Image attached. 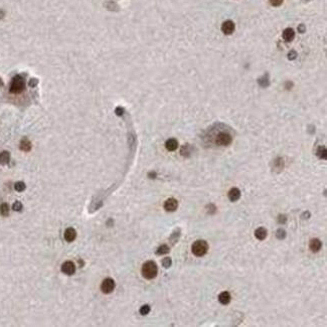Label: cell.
<instances>
[{"instance_id":"24","label":"cell","mask_w":327,"mask_h":327,"mask_svg":"<svg viewBox=\"0 0 327 327\" xmlns=\"http://www.w3.org/2000/svg\"><path fill=\"white\" fill-rule=\"evenodd\" d=\"M12 208H13V211H20L22 209L21 202H20V201H15L14 204H13V205H12Z\"/></svg>"},{"instance_id":"14","label":"cell","mask_w":327,"mask_h":327,"mask_svg":"<svg viewBox=\"0 0 327 327\" xmlns=\"http://www.w3.org/2000/svg\"><path fill=\"white\" fill-rule=\"evenodd\" d=\"M295 37V32L292 28H286L283 32V39L286 41H292Z\"/></svg>"},{"instance_id":"8","label":"cell","mask_w":327,"mask_h":327,"mask_svg":"<svg viewBox=\"0 0 327 327\" xmlns=\"http://www.w3.org/2000/svg\"><path fill=\"white\" fill-rule=\"evenodd\" d=\"M235 30V23L232 20H226L222 24V31L225 34H232Z\"/></svg>"},{"instance_id":"27","label":"cell","mask_w":327,"mask_h":327,"mask_svg":"<svg viewBox=\"0 0 327 327\" xmlns=\"http://www.w3.org/2000/svg\"><path fill=\"white\" fill-rule=\"evenodd\" d=\"M286 221H287V218H286V215H279V222H280V223H285V222H286Z\"/></svg>"},{"instance_id":"21","label":"cell","mask_w":327,"mask_h":327,"mask_svg":"<svg viewBox=\"0 0 327 327\" xmlns=\"http://www.w3.org/2000/svg\"><path fill=\"white\" fill-rule=\"evenodd\" d=\"M25 187H26V186H25V183H24V182H22V181H18V182H16V183L14 184L15 190L18 191V192L23 191V190L25 189Z\"/></svg>"},{"instance_id":"1","label":"cell","mask_w":327,"mask_h":327,"mask_svg":"<svg viewBox=\"0 0 327 327\" xmlns=\"http://www.w3.org/2000/svg\"><path fill=\"white\" fill-rule=\"evenodd\" d=\"M142 275L145 279H148V280H151V279L155 278L157 276L158 273V268L155 262L153 261H147L146 263H144V265L142 266Z\"/></svg>"},{"instance_id":"9","label":"cell","mask_w":327,"mask_h":327,"mask_svg":"<svg viewBox=\"0 0 327 327\" xmlns=\"http://www.w3.org/2000/svg\"><path fill=\"white\" fill-rule=\"evenodd\" d=\"M75 237H77V232H75V229L68 228V229L65 230V232H64V240L67 241V242H73V241H75Z\"/></svg>"},{"instance_id":"30","label":"cell","mask_w":327,"mask_h":327,"mask_svg":"<svg viewBox=\"0 0 327 327\" xmlns=\"http://www.w3.org/2000/svg\"><path fill=\"white\" fill-rule=\"evenodd\" d=\"M5 16V12L4 11H3V10H1V9H0V20H1L2 18H3V17H4Z\"/></svg>"},{"instance_id":"19","label":"cell","mask_w":327,"mask_h":327,"mask_svg":"<svg viewBox=\"0 0 327 327\" xmlns=\"http://www.w3.org/2000/svg\"><path fill=\"white\" fill-rule=\"evenodd\" d=\"M0 213L3 216H7L9 215V205L7 204H2L0 205Z\"/></svg>"},{"instance_id":"17","label":"cell","mask_w":327,"mask_h":327,"mask_svg":"<svg viewBox=\"0 0 327 327\" xmlns=\"http://www.w3.org/2000/svg\"><path fill=\"white\" fill-rule=\"evenodd\" d=\"M20 149H21L22 151H25V152H27V151H29L30 149H31V143L29 142L27 139H22L21 142H20Z\"/></svg>"},{"instance_id":"15","label":"cell","mask_w":327,"mask_h":327,"mask_svg":"<svg viewBox=\"0 0 327 327\" xmlns=\"http://www.w3.org/2000/svg\"><path fill=\"white\" fill-rule=\"evenodd\" d=\"M267 235H268V232L265 228H259L258 230H256V232H255V236H256L257 239L260 241H263L266 239Z\"/></svg>"},{"instance_id":"29","label":"cell","mask_w":327,"mask_h":327,"mask_svg":"<svg viewBox=\"0 0 327 327\" xmlns=\"http://www.w3.org/2000/svg\"><path fill=\"white\" fill-rule=\"evenodd\" d=\"M123 113H124V110H123L122 108H117V109H116V114L118 115V116L123 115Z\"/></svg>"},{"instance_id":"4","label":"cell","mask_w":327,"mask_h":327,"mask_svg":"<svg viewBox=\"0 0 327 327\" xmlns=\"http://www.w3.org/2000/svg\"><path fill=\"white\" fill-rule=\"evenodd\" d=\"M232 136L230 135L229 133L226 132H221L219 134L218 136H216V139H215V142L218 145H221V146H228L230 145V143H232Z\"/></svg>"},{"instance_id":"2","label":"cell","mask_w":327,"mask_h":327,"mask_svg":"<svg viewBox=\"0 0 327 327\" xmlns=\"http://www.w3.org/2000/svg\"><path fill=\"white\" fill-rule=\"evenodd\" d=\"M24 88H25L24 79L20 77V75H15L12 79L11 84H10L9 91L10 93H13V94H19V93H21L24 90Z\"/></svg>"},{"instance_id":"20","label":"cell","mask_w":327,"mask_h":327,"mask_svg":"<svg viewBox=\"0 0 327 327\" xmlns=\"http://www.w3.org/2000/svg\"><path fill=\"white\" fill-rule=\"evenodd\" d=\"M168 252H169V248H168V246L162 245V246H160V247L157 249L156 254H157V255H164V254H167Z\"/></svg>"},{"instance_id":"32","label":"cell","mask_w":327,"mask_h":327,"mask_svg":"<svg viewBox=\"0 0 327 327\" xmlns=\"http://www.w3.org/2000/svg\"><path fill=\"white\" fill-rule=\"evenodd\" d=\"M300 28H301V29H300V31H301V32L304 31V29H303V25H300Z\"/></svg>"},{"instance_id":"5","label":"cell","mask_w":327,"mask_h":327,"mask_svg":"<svg viewBox=\"0 0 327 327\" xmlns=\"http://www.w3.org/2000/svg\"><path fill=\"white\" fill-rule=\"evenodd\" d=\"M115 289V281L112 278H106L101 285V290L103 293L110 294L114 291Z\"/></svg>"},{"instance_id":"16","label":"cell","mask_w":327,"mask_h":327,"mask_svg":"<svg viewBox=\"0 0 327 327\" xmlns=\"http://www.w3.org/2000/svg\"><path fill=\"white\" fill-rule=\"evenodd\" d=\"M10 160V154L7 151H3V152L0 153V164L5 165L9 162Z\"/></svg>"},{"instance_id":"31","label":"cell","mask_w":327,"mask_h":327,"mask_svg":"<svg viewBox=\"0 0 327 327\" xmlns=\"http://www.w3.org/2000/svg\"><path fill=\"white\" fill-rule=\"evenodd\" d=\"M3 86V81L1 80V78H0V87H2Z\"/></svg>"},{"instance_id":"18","label":"cell","mask_w":327,"mask_h":327,"mask_svg":"<svg viewBox=\"0 0 327 327\" xmlns=\"http://www.w3.org/2000/svg\"><path fill=\"white\" fill-rule=\"evenodd\" d=\"M317 156L319 158H321V159H326L327 157V151H326V148L325 147H322L320 146L318 149H317Z\"/></svg>"},{"instance_id":"23","label":"cell","mask_w":327,"mask_h":327,"mask_svg":"<svg viewBox=\"0 0 327 327\" xmlns=\"http://www.w3.org/2000/svg\"><path fill=\"white\" fill-rule=\"evenodd\" d=\"M150 312V306L149 305H144L140 308V314L142 315H147Z\"/></svg>"},{"instance_id":"12","label":"cell","mask_w":327,"mask_h":327,"mask_svg":"<svg viewBox=\"0 0 327 327\" xmlns=\"http://www.w3.org/2000/svg\"><path fill=\"white\" fill-rule=\"evenodd\" d=\"M165 147H166L167 150L169 151H174L177 149L178 147V142L176 139L174 138H171V139H168L166 141V143H165Z\"/></svg>"},{"instance_id":"25","label":"cell","mask_w":327,"mask_h":327,"mask_svg":"<svg viewBox=\"0 0 327 327\" xmlns=\"http://www.w3.org/2000/svg\"><path fill=\"white\" fill-rule=\"evenodd\" d=\"M171 264H172V261L170 258H164L162 261V265L164 268H169L171 266Z\"/></svg>"},{"instance_id":"7","label":"cell","mask_w":327,"mask_h":327,"mask_svg":"<svg viewBox=\"0 0 327 327\" xmlns=\"http://www.w3.org/2000/svg\"><path fill=\"white\" fill-rule=\"evenodd\" d=\"M178 206V202L175 198H168L166 201L164 202V208L167 211H176Z\"/></svg>"},{"instance_id":"11","label":"cell","mask_w":327,"mask_h":327,"mask_svg":"<svg viewBox=\"0 0 327 327\" xmlns=\"http://www.w3.org/2000/svg\"><path fill=\"white\" fill-rule=\"evenodd\" d=\"M241 197V191L239 188L233 187L229 191V198L230 201H237Z\"/></svg>"},{"instance_id":"10","label":"cell","mask_w":327,"mask_h":327,"mask_svg":"<svg viewBox=\"0 0 327 327\" xmlns=\"http://www.w3.org/2000/svg\"><path fill=\"white\" fill-rule=\"evenodd\" d=\"M321 247H322V243L319 239H312L310 241V244H309V248H310V250L314 253L318 252V251L321 249Z\"/></svg>"},{"instance_id":"13","label":"cell","mask_w":327,"mask_h":327,"mask_svg":"<svg viewBox=\"0 0 327 327\" xmlns=\"http://www.w3.org/2000/svg\"><path fill=\"white\" fill-rule=\"evenodd\" d=\"M230 298L232 297H230V294L229 292H222V293L219 295V301L223 305L229 304L230 302Z\"/></svg>"},{"instance_id":"26","label":"cell","mask_w":327,"mask_h":327,"mask_svg":"<svg viewBox=\"0 0 327 327\" xmlns=\"http://www.w3.org/2000/svg\"><path fill=\"white\" fill-rule=\"evenodd\" d=\"M271 5L273 6H280L283 3V0H269Z\"/></svg>"},{"instance_id":"6","label":"cell","mask_w":327,"mask_h":327,"mask_svg":"<svg viewBox=\"0 0 327 327\" xmlns=\"http://www.w3.org/2000/svg\"><path fill=\"white\" fill-rule=\"evenodd\" d=\"M61 271H63V273H64L65 275H68V276H71V275L75 274V264L73 263V262H64V263L63 264V266H61Z\"/></svg>"},{"instance_id":"28","label":"cell","mask_w":327,"mask_h":327,"mask_svg":"<svg viewBox=\"0 0 327 327\" xmlns=\"http://www.w3.org/2000/svg\"><path fill=\"white\" fill-rule=\"evenodd\" d=\"M37 83H39V81H37L36 79H31V80L29 81V86L30 87H35L37 85Z\"/></svg>"},{"instance_id":"22","label":"cell","mask_w":327,"mask_h":327,"mask_svg":"<svg viewBox=\"0 0 327 327\" xmlns=\"http://www.w3.org/2000/svg\"><path fill=\"white\" fill-rule=\"evenodd\" d=\"M276 236L279 240H282V239H285V237H286V232H285V230L283 229H279L277 230V233Z\"/></svg>"},{"instance_id":"3","label":"cell","mask_w":327,"mask_h":327,"mask_svg":"<svg viewBox=\"0 0 327 327\" xmlns=\"http://www.w3.org/2000/svg\"><path fill=\"white\" fill-rule=\"evenodd\" d=\"M191 249H192V253H193L196 257H202L208 253V244L206 243L205 241H202V240L195 241L191 247Z\"/></svg>"}]
</instances>
